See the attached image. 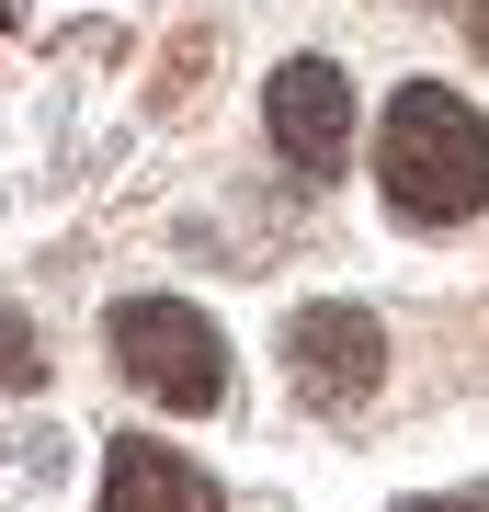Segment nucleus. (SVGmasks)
<instances>
[{"label": "nucleus", "mask_w": 489, "mask_h": 512, "mask_svg": "<svg viewBox=\"0 0 489 512\" xmlns=\"http://www.w3.org/2000/svg\"><path fill=\"white\" fill-rule=\"evenodd\" d=\"M285 376L308 410H364L387 387V330L376 308H353V296H319V308L285 319Z\"/></svg>", "instance_id": "7ed1b4c3"}, {"label": "nucleus", "mask_w": 489, "mask_h": 512, "mask_svg": "<svg viewBox=\"0 0 489 512\" xmlns=\"http://www.w3.org/2000/svg\"><path fill=\"white\" fill-rule=\"evenodd\" d=\"M399 512H489V478H467V490H421V501H399Z\"/></svg>", "instance_id": "0eeeda50"}, {"label": "nucleus", "mask_w": 489, "mask_h": 512, "mask_svg": "<svg viewBox=\"0 0 489 512\" xmlns=\"http://www.w3.org/2000/svg\"><path fill=\"white\" fill-rule=\"evenodd\" d=\"M0 387H46V342L23 308H0Z\"/></svg>", "instance_id": "423d86ee"}, {"label": "nucleus", "mask_w": 489, "mask_h": 512, "mask_svg": "<svg viewBox=\"0 0 489 512\" xmlns=\"http://www.w3.org/2000/svg\"><path fill=\"white\" fill-rule=\"evenodd\" d=\"M262 126H273V160L308 171V183H330V171L353 160V80L330 69V57H285L262 92Z\"/></svg>", "instance_id": "20e7f679"}, {"label": "nucleus", "mask_w": 489, "mask_h": 512, "mask_svg": "<svg viewBox=\"0 0 489 512\" xmlns=\"http://www.w3.org/2000/svg\"><path fill=\"white\" fill-rule=\"evenodd\" d=\"M103 342H114V365H126L137 399H160L182 421L228 410V342H217V319H205L194 296H114Z\"/></svg>", "instance_id": "f03ea898"}, {"label": "nucleus", "mask_w": 489, "mask_h": 512, "mask_svg": "<svg viewBox=\"0 0 489 512\" xmlns=\"http://www.w3.org/2000/svg\"><path fill=\"white\" fill-rule=\"evenodd\" d=\"M376 183L399 228H467L489 205V114L444 80H399L376 126Z\"/></svg>", "instance_id": "f257e3e1"}, {"label": "nucleus", "mask_w": 489, "mask_h": 512, "mask_svg": "<svg viewBox=\"0 0 489 512\" xmlns=\"http://www.w3.org/2000/svg\"><path fill=\"white\" fill-rule=\"evenodd\" d=\"M467 46H478V57H489V0H467Z\"/></svg>", "instance_id": "6e6552de"}, {"label": "nucleus", "mask_w": 489, "mask_h": 512, "mask_svg": "<svg viewBox=\"0 0 489 512\" xmlns=\"http://www.w3.org/2000/svg\"><path fill=\"white\" fill-rule=\"evenodd\" d=\"M91 512H228V490H217V467H194L182 444L114 433L103 444V501H91Z\"/></svg>", "instance_id": "39448f33"}]
</instances>
